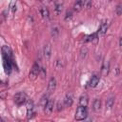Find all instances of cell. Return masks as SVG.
I'll use <instances>...</instances> for the list:
<instances>
[{"label":"cell","mask_w":122,"mask_h":122,"mask_svg":"<svg viewBox=\"0 0 122 122\" xmlns=\"http://www.w3.org/2000/svg\"><path fill=\"white\" fill-rule=\"evenodd\" d=\"M107 30H108V23H107L106 20H103V21L101 22L100 26H99L98 30H97V33H96L97 37H102V36H104V35L106 34V32H107Z\"/></svg>","instance_id":"5"},{"label":"cell","mask_w":122,"mask_h":122,"mask_svg":"<svg viewBox=\"0 0 122 122\" xmlns=\"http://www.w3.org/2000/svg\"><path fill=\"white\" fill-rule=\"evenodd\" d=\"M88 115V111H87V107L85 106H79L76 109L75 112V119L80 121V120H84Z\"/></svg>","instance_id":"1"},{"label":"cell","mask_w":122,"mask_h":122,"mask_svg":"<svg viewBox=\"0 0 122 122\" xmlns=\"http://www.w3.org/2000/svg\"><path fill=\"white\" fill-rule=\"evenodd\" d=\"M96 37H97L96 33H92V34H90V35L86 36L85 41H86V42H91V41H92V40H93L94 38H96Z\"/></svg>","instance_id":"21"},{"label":"cell","mask_w":122,"mask_h":122,"mask_svg":"<svg viewBox=\"0 0 122 122\" xmlns=\"http://www.w3.org/2000/svg\"><path fill=\"white\" fill-rule=\"evenodd\" d=\"M12 66H14V62H10L7 59L3 58V67H4V71L7 74H10L12 69Z\"/></svg>","instance_id":"8"},{"label":"cell","mask_w":122,"mask_h":122,"mask_svg":"<svg viewBox=\"0 0 122 122\" xmlns=\"http://www.w3.org/2000/svg\"><path fill=\"white\" fill-rule=\"evenodd\" d=\"M10 9H11L12 12H14L16 10V0H12L10 2Z\"/></svg>","instance_id":"23"},{"label":"cell","mask_w":122,"mask_h":122,"mask_svg":"<svg viewBox=\"0 0 122 122\" xmlns=\"http://www.w3.org/2000/svg\"><path fill=\"white\" fill-rule=\"evenodd\" d=\"M13 101L16 105H23L26 101H27V95L25 92H17L14 96H13Z\"/></svg>","instance_id":"3"},{"label":"cell","mask_w":122,"mask_h":122,"mask_svg":"<svg viewBox=\"0 0 122 122\" xmlns=\"http://www.w3.org/2000/svg\"><path fill=\"white\" fill-rule=\"evenodd\" d=\"M35 114V111H34V105L33 102L31 100H29L27 102V118L28 119H31Z\"/></svg>","instance_id":"4"},{"label":"cell","mask_w":122,"mask_h":122,"mask_svg":"<svg viewBox=\"0 0 122 122\" xmlns=\"http://www.w3.org/2000/svg\"><path fill=\"white\" fill-rule=\"evenodd\" d=\"M43 55L46 58V60H49L51 55V44H46L43 49Z\"/></svg>","instance_id":"9"},{"label":"cell","mask_w":122,"mask_h":122,"mask_svg":"<svg viewBox=\"0 0 122 122\" xmlns=\"http://www.w3.org/2000/svg\"><path fill=\"white\" fill-rule=\"evenodd\" d=\"M87 52H88L87 47H82V48H81V51H80V57H81V59H84V58L86 57Z\"/></svg>","instance_id":"20"},{"label":"cell","mask_w":122,"mask_h":122,"mask_svg":"<svg viewBox=\"0 0 122 122\" xmlns=\"http://www.w3.org/2000/svg\"><path fill=\"white\" fill-rule=\"evenodd\" d=\"M73 103V97L71 93H67L64 100H63V104L65 107H71Z\"/></svg>","instance_id":"11"},{"label":"cell","mask_w":122,"mask_h":122,"mask_svg":"<svg viewBox=\"0 0 122 122\" xmlns=\"http://www.w3.org/2000/svg\"><path fill=\"white\" fill-rule=\"evenodd\" d=\"M83 7H84L83 0H77L74 3V5H73V10L76 11V12H78V11H80L83 9Z\"/></svg>","instance_id":"13"},{"label":"cell","mask_w":122,"mask_h":122,"mask_svg":"<svg viewBox=\"0 0 122 122\" xmlns=\"http://www.w3.org/2000/svg\"><path fill=\"white\" fill-rule=\"evenodd\" d=\"M84 3V7L86 8H90L92 6V0H83Z\"/></svg>","instance_id":"25"},{"label":"cell","mask_w":122,"mask_h":122,"mask_svg":"<svg viewBox=\"0 0 122 122\" xmlns=\"http://www.w3.org/2000/svg\"><path fill=\"white\" fill-rule=\"evenodd\" d=\"M71 11H67V13H66V17H65V20L66 21H68V19H71Z\"/></svg>","instance_id":"27"},{"label":"cell","mask_w":122,"mask_h":122,"mask_svg":"<svg viewBox=\"0 0 122 122\" xmlns=\"http://www.w3.org/2000/svg\"><path fill=\"white\" fill-rule=\"evenodd\" d=\"M39 11H40V14L42 15V17H43L45 20H49L50 13H49L48 9H46V8H41V9L39 10Z\"/></svg>","instance_id":"16"},{"label":"cell","mask_w":122,"mask_h":122,"mask_svg":"<svg viewBox=\"0 0 122 122\" xmlns=\"http://www.w3.org/2000/svg\"><path fill=\"white\" fill-rule=\"evenodd\" d=\"M99 83V76L98 75H92V78H91V80H90V87H92V88H94V87H96L97 86V84Z\"/></svg>","instance_id":"14"},{"label":"cell","mask_w":122,"mask_h":122,"mask_svg":"<svg viewBox=\"0 0 122 122\" xmlns=\"http://www.w3.org/2000/svg\"><path fill=\"white\" fill-rule=\"evenodd\" d=\"M55 88H56V80H55V78L52 77L50 79L49 84H48V94L52 93L55 91Z\"/></svg>","instance_id":"10"},{"label":"cell","mask_w":122,"mask_h":122,"mask_svg":"<svg viewBox=\"0 0 122 122\" xmlns=\"http://www.w3.org/2000/svg\"><path fill=\"white\" fill-rule=\"evenodd\" d=\"M58 32H59V30H58V29H57L56 27L52 28V30H51V35H52L53 37H56V36H57V34H58Z\"/></svg>","instance_id":"24"},{"label":"cell","mask_w":122,"mask_h":122,"mask_svg":"<svg viewBox=\"0 0 122 122\" xmlns=\"http://www.w3.org/2000/svg\"><path fill=\"white\" fill-rule=\"evenodd\" d=\"M116 13H117V15L121 14V6L120 5H118L117 8H116Z\"/></svg>","instance_id":"29"},{"label":"cell","mask_w":122,"mask_h":122,"mask_svg":"<svg viewBox=\"0 0 122 122\" xmlns=\"http://www.w3.org/2000/svg\"><path fill=\"white\" fill-rule=\"evenodd\" d=\"M62 10H63V5H62L61 3H56V4H55V9H54L55 13H56L57 15L61 14Z\"/></svg>","instance_id":"18"},{"label":"cell","mask_w":122,"mask_h":122,"mask_svg":"<svg viewBox=\"0 0 122 122\" xmlns=\"http://www.w3.org/2000/svg\"><path fill=\"white\" fill-rule=\"evenodd\" d=\"M47 101H48V94H45V95H43V96H42L41 101H40V104L44 107V106H45V104L47 103Z\"/></svg>","instance_id":"22"},{"label":"cell","mask_w":122,"mask_h":122,"mask_svg":"<svg viewBox=\"0 0 122 122\" xmlns=\"http://www.w3.org/2000/svg\"><path fill=\"white\" fill-rule=\"evenodd\" d=\"M109 62L108 61H104L103 62V65H102V69H101V73H102V75H104V76H106L107 74H108V72H109Z\"/></svg>","instance_id":"15"},{"label":"cell","mask_w":122,"mask_h":122,"mask_svg":"<svg viewBox=\"0 0 122 122\" xmlns=\"http://www.w3.org/2000/svg\"><path fill=\"white\" fill-rule=\"evenodd\" d=\"M39 74H41V77H42V78H44V77H45L46 71H45V69H44V68H40V71H39Z\"/></svg>","instance_id":"26"},{"label":"cell","mask_w":122,"mask_h":122,"mask_svg":"<svg viewBox=\"0 0 122 122\" xmlns=\"http://www.w3.org/2000/svg\"><path fill=\"white\" fill-rule=\"evenodd\" d=\"M53 106H54V102L53 100H48L47 103L44 106V112L46 115H51L52 111H53Z\"/></svg>","instance_id":"7"},{"label":"cell","mask_w":122,"mask_h":122,"mask_svg":"<svg viewBox=\"0 0 122 122\" xmlns=\"http://www.w3.org/2000/svg\"><path fill=\"white\" fill-rule=\"evenodd\" d=\"M62 109H63V103H61V101H59L58 102V105H57V111L60 112Z\"/></svg>","instance_id":"28"},{"label":"cell","mask_w":122,"mask_h":122,"mask_svg":"<svg viewBox=\"0 0 122 122\" xmlns=\"http://www.w3.org/2000/svg\"><path fill=\"white\" fill-rule=\"evenodd\" d=\"M114 104V98L113 97H110L109 99H107V102H106V107L108 109H112V106Z\"/></svg>","instance_id":"19"},{"label":"cell","mask_w":122,"mask_h":122,"mask_svg":"<svg viewBox=\"0 0 122 122\" xmlns=\"http://www.w3.org/2000/svg\"><path fill=\"white\" fill-rule=\"evenodd\" d=\"M39 71H40V67L38 64H34L30 71V74H29V77L30 80H35L37 78V76L39 75Z\"/></svg>","instance_id":"6"},{"label":"cell","mask_w":122,"mask_h":122,"mask_svg":"<svg viewBox=\"0 0 122 122\" xmlns=\"http://www.w3.org/2000/svg\"><path fill=\"white\" fill-rule=\"evenodd\" d=\"M2 55H3V58L4 59H7L10 62H13V56H12V51L11 49L5 45L2 47Z\"/></svg>","instance_id":"2"},{"label":"cell","mask_w":122,"mask_h":122,"mask_svg":"<svg viewBox=\"0 0 122 122\" xmlns=\"http://www.w3.org/2000/svg\"><path fill=\"white\" fill-rule=\"evenodd\" d=\"M101 108V101L100 99H95L93 101V105H92V109L95 111V112H98Z\"/></svg>","instance_id":"17"},{"label":"cell","mask_w":122,"mask_h":122,"mask_svg":"<svg viewBox=\"0 0 122 122\" xmlns=\"http://www.w3.org/2000/svg\"><path fill=\"white\" fill-rule=\"evenodd\" d=\"M89 103V97L87 94H82L79 98V106H85L87 107Z\"/></svg>","instance_id":"12"},{"label":"cell","mask_w":122,"mask_h":122,"mask_svg":"<svg viewBox=\"0 0 122 122\" xmlns=\"http://www.w3.org/2000/svg\"><path fill=\"white\" fill-rule=\"evenodd\" d=\"M1 120H2V118H1V117H0V121H1Z\"/></svg>","instance_id":"30"}]
</instances>
